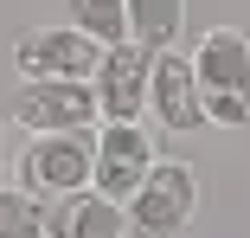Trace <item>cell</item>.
<instances>
[{"mask_svg": "<svg viewBox=\"0 0 250 238\" xmlns=\"http://www.w3.org/2000/svg\"><path fill=\"white\" fill-rule=\"evenodd\" d=\"M96 58H103V45L83 39V32H71V26H26L13 39V65H20L26 84L32 77H83L90 84Z\"/></svg>", "mask_w": 250, "mask_h": 238, "instance_id": "52a82bcc", "label": "cell"}, {"mask_svg": "<svg viewBox=\"0 0 250 238\" xmlns=\"http://www.w3.org/2000/svg\"><path fill=\"white\" fill-rule=\"evenodd\" d=\"M7 161H13V155H7V129H0V174H7Z\"/></svg>", "mask_w": 250, "mask_h": 238, "instance_id": "4fadbf2b", "label": "cell"}, {"mask_svg": "<svg viewBox=\"0 0 250 238\" xmlns=\"http://www.w3.org/2000/svg\"><path fill=\"white\" fill-rule=\"evenodd\" d=\"M122 213H128V232L135 238H180L192 225V213H199V174L186 161H161L154 155L147 180L122 200Z\"/></svg>", "mask_w": 250, "mask_h": 238, "instance_id": "3957f363", "label": "cell"}, {"mask_svg": "<svg viewBox=\"0 0 250 238\" xmlns=\"http://www.w3.org/2000/svg\"><path fill=\"white\" fill-rule=\"evenodd\" d=\"M64 26L96 39V45H122L128 39V13L122 0H64Z\"/></svg>", "mask_w": 250, "mask_h": 238, "instance_id": "8fae6325", "label": "cell"}, {"mask_svg": "<svg viewBox=\"0 0 250 238\" xmlns=\"http://www.w3.org/2000/svg\"><path fill=\"white\" fill-rule=\"evenodd\" d=\"M192 77H199L206 122H225V129L250 122V32L212 26L206 39L192 45Z\"/></svg>", "mask_w": 250, "mask_h": 238, "instance_id": "6da1fadb", "label": "cell"}, {"mask_svg": "<svg viewBox=\"0 0 250 238\" xmlns=\"http://www.w3.org/2000/svg\"><path fill=\"white\" fill-rule=\"evenodd\" d=\"M147 65L154 52H141V45H103V58L90 71V97H96V116L103 122H141L147 116Z\"/></svg>", "mask_w": 250, "mask_h": 238, "instance_id": "277c9868", "label": "cell"}, {"mask_svg": "<svg viewBox=\"0 0 250 238\" xmlns=\"http://www.w3.org/2000/svg\"><path fill=\"white\" fill-rule=\"evenodd\" d=\"M128 13V45L141 52H173V39L186 32V0H122Z\"/></svg>", "mask_w": 250, "mask_h": 238, "instance_id": "30bf717a", "label": "cell"}, {"mask_svg": "<svg viewBox=\"0 0 250 238\" xmlns=\"http://www.w3.org/2000/svg\"><path fill=\"white\" fill-rule=\"evenodd\" d=\"M13 122L26 135H52V129H90L96 122V97L83 77H32L13 97Z\"/></svg>", "mask_w": 250, "mask_h": 238, "instance_id": "5b68a950", "label": "cell"}, {"mask_svg": "<svg viewBox=\"0 0 250 238\" xmlns=\"http://www.w3.org/2000/svg\"><path fill=\"white\" fill-rule=\"evenodd\" d=\"M147 110H154V122L173 129V135L206 129V103H199L192 58H180V52H154V65H147Z\"/></svg>", "mask_w": 250, "mask_h": 238, "instance_id": "ba28073f", "label": "cell"}, {"mask_svg": "<svg viewBox=\"0 0 250 238\" xmlns=\"http://www.w3.org/2000/svg\"><path fill=\"white\" fill-rule=\"evenodd\" d=\"M147 167H154V135H147L141 122H103L96 129V167H90V187L103 200H128L135 187L147 180Z\"/></svg>", "mask_w": 250, "mask_h": 238, "instance_id": "8992f818", "label": "cell"}, {"mask_svg": "<svg viewBox=\"0 0 250 238\" xmlns=\"http://www.w3.org/2000/svg\"><path fill=\"white\" fill-rule=\"evenodd\" d=\"M96 167V129H52V135H26L20 148V187L32 200H64L83 193Z\"/></svg>", "mask_w": 250, "mask_h": 238, "instance_id": "7a4b0ae2", "label": "cell"}, {"mask_svg": "<svg viewBox=\"0 0 250 238\" xmlns=\"http://www.w3.org/2000/svg\"><path fill=\"white\" fill-rule=\"evenodd\" d=\"M45 238H135V232H128V213H122L116 200H103L96 187H83V193L52 200V213H45Z\"/></svg>", "mask_w": 250, "mask_h": 238, "instance_id": "9c48e42d", "label": "cell"}, {"mask_svg": "<svg viewBox=\"0 0 250 238\" xmlns=\"http://www.w3.org/2000/svg\"><path fill=\"white\" fill-rule=\"evenodd\" d=\"M0 238H45V200L26 187H0Z\"/></svg>", "mask_w": 250, "mask_h": 238, "instance_id": "7c38bea8", "label": "cell"}]
</instances>
